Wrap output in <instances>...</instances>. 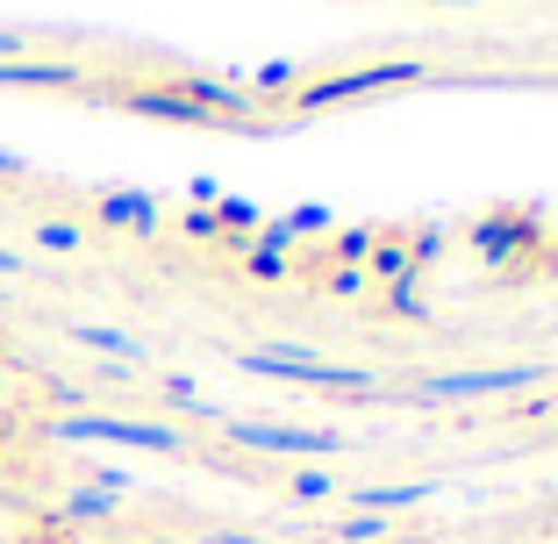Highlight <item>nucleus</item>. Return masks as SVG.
<instances>
[{"label": "nucleus", "instance_id": "obj_1", "mask_svg": "<svg viewBox=\"0 0 558 544\" xmlns=\"http://www.w3.org/2000/svg\"><path fill=\"white\" fill-rule=\"evenodd\" d=\"M50 437L58 445H130V451H158V459H180L186 437L172 423H136V415H58L50 423Z\"/></svg>", "mask_w": 558, "mask_h": 544}, {"label": "nucleus", "instance_id": "obj_2", "mask_svg": "<svg viewBox=\"0 0 558 544\" xmlns=\"http://www.w3.org/2000/svg\"><path fill=\"white\" fill-rule=\"evenodd\" d=\"M236 365H244V373H258V379H287V387H337V395L373 387V373H365V365H329V359L294 351V344H279V351H236Z\"/></svg>", "mask_w": 558, "mask_h": 544}, {"label": "nucleus", "instance_id": "obj_3", "mask_svg": "<svg viewBox=\"0 0 558 544\" xmlns=\"http://www.w3.org/2000/svg\"><path fill=\"white\" fill-rule=\"evenodd\" d=\"M429 65H415V58H395V65H359V72H329V80H301L294 108H337V100H359V94H387V86H415Z\"/></svg>", "mask_w": 558, "mask_h": 544}, {"label": "nucleus", "instance_id": "obj_4", "mask_svg": "<svg viewBox=\"0 0 558 544\" xmlns=\"http://www.w3.org/2000/svg\"><path fill=\"white\" fill-rule=\"evenodd\" d=\"M230 430V445L244 451H272V459H329V451H344V437L337 430H301V423H222Z\"/></svg>", "mask_w": 558, "mask_h": 544}, {"label": "nucleus", "instance_id": "obj_5", "mask_svg": "<svg viewBox=\"0 0 558 544\" xmlns=\"http://www.w3.org/2000/svg\"><path fill=\"white\" fill-rule=\"evenodd\" d=\"M544 365H487V373H444L423 379V409H444V401H494V395H523L537 387Z\"/></svg>", "mask_w": 558, "mask_h": 544}, {"label": "nucleus", "instance_id": "obj_6", "mask_svg": "<svg viewBox=\"0 0 558 544\" xmlns=\"http://www.w3.org/2000/svg\"><path fill=\"white\" fill-rule=\"evenodd\" d=\"M180 94L194 100L208 122H230V130H258V100L236 80H215V72H180Z\"/></svg>", "mask_w": 558, "mask_h": 544}, {"label": "nucleus", "instance_id": "obj_7", "mask_svg": "<svg viewBox=\"0 0 558 544\" xmlns=\"http://www.w3.org/2000/svg\"><path fill=\"white\" fill-rule=\"evenodd\" d=\"M122 108H130V116H150V122H180V130H208V116H201L180 86H136V94H122Z\"/></svg>", "mask_w": 558, "mask_h": 544}, {"label": "nucleus", "instance_id": "obj_8", "mask_svg": "<svg viewBox=\"0 0 558 544\" xmlns=\"http://www.w3.org/2000/svg\"><path fill=\"white\" fill-rule=\"evenodd\" d=\"M530 244H537V222H523V215H487L473 230V251L487 265H509L515 251H530Z\"/></svg>", "mask_w": 558, "mask_h": 544}, {"label": "nucleus", "instance_id": "obj_9", "mask_svg": "<svg viewBox=\"0 0 558 544\" xmlns=\"http://www.w3.org/2000/svg\"><path fill=\"white\" fill-rule=\"evenodd\" d=\"M100 222H108V230L158 237V201H150L144 186H108V194H100Z\"/></svg>", "mask_w": 558, "mask_h": 544}, {"label": "nucleus", "instance_id": "obj_10", "mask_svg": "<svg viewBox=\"0 0 558 544\" xmlns=\"http://www.w3.org/2000/svg\"><path fill=\"white\" fill-rule=\"evenodd\" d=\"M86 65H72V58H8L0 65V86H80Z\"/></svg>", "mask_w": 558, "mask_h": 544}, {"label": "nucleus", "instance_id": "obj_11", "mask_svg": "<svg viewBox=\"0 0 558 544\" xmlns=\"http://www.w3.org/2000/svg\"><path fill=\"white\" fill-rule=\"evenodd\" d=\"M301 80H308V65H294V58H272V65H258V72H251V86H244V94H251V100L301 94Z\"/></svg>", "mask_w": 558, "mask_h": 544}, {"label": "nucleus", "instance_id": "obj_12", "mask_svg": "<svg viewBox=\"0 0 558 544\" xmlns=\"http://www.w3.org/2000/svg\"><path fill=\"white\" fill-rule=\"evenodd\" d=\"M415 501H429L423 480H401V487H365V495H359V516H395V509H415Z\"/></svg>", "mask_w": 558, "mask_h": 544}, {"label": "nucleus", "instance_id": "obj_13", "mask_svg": "<svg viewBox=\"0 0 558 544\" xmlns=\"http://www.w3.org/2000/svg\"><path fill=\"white\" fill-rule=\"evenodd\" d=\"M72 337H80V344H94V351H108V359H122V365H144V344H136V337H122V330H100V323H72Z\"/></svg>", "mask_w": 558, "mask_h": 544}, {"label": "nucleus", "instance_id": "obj_14", "mask_svg": "<svg viewBox=\"0 0 558 544\" xmlns=\"http://www.w3.org/2000/svg\"><path fill=\"white\" fill-rule=\"evenodd\" d=\"M279 222L294 230V244H301V237H323V230H337V215H329L323 201H301V208H287V215H279Z\"/></svg>", "mask_w": 558, "mask_h": 544}, {"label": "nucleus", "instance_id": "obj_15", "mask_svg": "<svg viewBox=\"0 0 558 544\" xmlns=\"http://www.w3.org/2000/svg\"><path fill=\"white\" fill-rule=\"evenodd\" d=\"M265 215H258V201H236V194H222L215 201V230L230 237V230H258Z\"/></svg>", "mask_w": 558, "mask_h": 544}, {"label": "nucleus", "instance_id": "obj_16", "mask_svg": "<svg viewBox=\"0 0 558 544\" xmlns=\"http://www.w3.org/2000/svg\"><path fill=\"white\" fill-rule=\"evenodd\" d=\"M65 516H72V523H100V516H116V495L80 487V495H65Z\"/></svg>", "mask_w": 558, "mask_h": 544}, {"label": "nucleus", "instance_id": "obj_17", "mask_svg": "<svg viewBox=\"0 0 558 544\" xmlns=\"http://www.w3.org/2000/svg\"><path fill=\"white\" fill-rule=\"evenodd\" d=\"M401 273H415V265H409V244H373V280L395 287Z\"/></svg>", "mask_w": 558, "mask_h": 544}, {"label": "nucleus", "instance_id": "obj_18", "mask_svg": "<svg viewBox=\"0 0 558 544\" xmlns=\"http://www.w3.org/2000/svg\"><path fill=\"white\" fill-rule=\"evenodd\" d=\"M36 244H44V251H80L86 230H80V222H36Z\"/></svg>", "mask_w": 558, "mask_h": 544}, {"label": "nucleus", "instance_id": "obj_19", "mask_svg": "<svg viewBox=\"0 0 558 544\" xmlns=\"http://www.w3.org/2000/svg\"><path fill=\"white\" fill-rule=\"evenodd\" d=\"M373 244H379V237H373V230H337V258H344V265H359V258H373Z\"/></svg>", "mask_w": 558, "mask_h": 544}, {"label": "nucleus", "instance_id": "obj_20", "mask_svg": "<svg viewBox=\"0 0 558 544\" xmlns=\"http://www.w3.org/2000/svg\"><path fill=\"white\" fill-rule=\"evenodd\" d=\"M437 251H444V230H437V222H429V230H415V237H409V265H415V273H423V265L437 258Z\"/></svg>", "mask_w": 558, "mask_h": 544}, {"label": "nucleus", "instance_id": "obj_21", "mask_svg": "<svg viewBox=\"0 0 558 544\" xmlns=\"http://www.w3.org/2000/svg\"><path fill=\"white\" fill-rule=\"evenodd\" d=\"M251 244H258V251H279V258H287V251H294V230H287V222L272 215V222H258V237H251Z\"/></svg>", "mask_w": 558, "mask_h": 544}, {"label": "nucleus", "instance_id": "obj_22", "mask_svg": "<svg viewBox=\"0 0 558 544\" xmlns=\"http://www.w3.org/2000/svg\"><path fill=\"white\" fill-rule=\"evenodd\" d=\"M251 280H265V287L287 280V258H279V251H258V244H251Z\"/></svg>", "mask_w": 558, "mask_h": 544}, {"label": "nucleus", "instance_id": "obj_23", "mask_svg": "<svg viewBox=\"0 0 558 544\" xmlns=\"http://www.w3.org/2000/svg\"><path fill=\"white\" fill-rule=\"evenodd\" d=\"M395 309H401V315L423 309V273H401V280H395Z\"/></svg>", "mask_w": 558, "mask_h": 544}, {"label": "nucleus", "instance_id": "obj_24", "mask_svg": "<svg viewBox=\"0 0 558 544\" xmlns=\"http://www.w3.org/2000/svg\"><path fill=\"white\" fill-rule=\"evenodd\" d=\"M329 294H365V273H359V265H337V273H329Z\"/></svg>", "mask_w": 558, "mask_h": 544}, {"label": "nucleus", "instance_id": "obj_25", "mask_svg": "<svg viewBox=\"0 0 558 544\" xmlns=\"http://www.w3.org/2000/svg\"><path fill=\"white\" fill-rule=\"evenodd\" d=\"M186 194H194V208H215V201H222V180H186Z\"/></svg>", "mask_w": 558, "mask_h": 544}, {"label": "nucleus", "instance_id": "obj_26", "mask_svg": "<svg viewBox=\"0 0 558 544\" xmlns=\"http://www.w3.org/2000/svg\"><path fill=\"white\" fill-rule=\"evenodd\" d=\"M294 495H308V501H323V495H329V473H294Z\"/></svg>", "mask_w": 558, "mask_h": 544}, {"label": "nucleus", "instance_id": "obj_27", "mask_svg": "<svg viewBox=\"0 0 558 544\" xmlns=\"http://www.w3.org/2000/svg\"><path fill=\"white\" fill-rule=\"evenodd\" d=\"M379 530H387L379 516H359V523H344V537H351V544H365V537H379Z\"/></svg>", "mask_w": 558, "mask_h": 544}, {"label": "nucleus", "instance_id": "obj_28", "mask_svg": "<svg viewBox=\"0 0 558 544\" xmlns=\"http://www.w3.org/2000/svg\"><path fill=\"white\" fill-rule=\"evenodd\" d=\"M186 237H222V230H215V215H208V208H194V215H186Z\"/></svg>", "mask_w": 558, "mask_h": 544}, {"label": "nucleus", "instance_id": "obj_29", "mask_svg": "<svg viewBox=\"0 0 558 544\" xmlns=\"http://www.w3.org/2000/svg\"><path fill=\"white\" fill-rule=\"evenodd\" d=\"M0 172L15 180V172H29V158H22V150H0Z\"/></svg>", "mask_w": 558, "mask_h": 544}, {"label": "nucleus", "instance_id": "obj_30", "mask_svg": "<svg viewBox=\"0 0 558 544\" xmlns=\"http://www.w3.org/2000/svg\"><path fill=\"white\" fill-rule=\"evenodd\" d=\"M0 58H22V36L15 29H0Z\"/></svg>", "mask_w": 558, "mask_h": 544}, {"label": "nucleus", "instance_id": "obj_31", "mask_svg": "<svg viewBox=\"0 0 558 544\" xmlns=\"http://www.w3.org/2000/svg\"><path fill=\"white\" fill-rule=\"evenodd\" d=\"M215 544H265V537H244V530H215Z\"/></svg>", "mask_w": 558, "mask_h": 544}, {"label": "nucleus", "instance_id": "obj_32", "mask_svg": "<svg viewBox=\"0 0 558 544\" xmlns=\"http://www.w3.org/2000/svg\"><path fill=\"white\" fill-rule=\"evenodd\" d=\"M15 273H22V258H15V251H0V280H15Z\"/></svg>", "mask_w": 558, "mask_h": 544}, {"label": "nucleus", "instance_id": "obj_33", "mask_svg": "<svg viewBox=\"0 0 558 544\" xmlns=\"http://www.w3.org/2000/svg\"><path fill=\"white\" fill-rule=\"evenodd\" d=\"M451 8H465V0H451Z\"/></svg>", "mask_w": 558, "mask_h": 544}]
</instances>
